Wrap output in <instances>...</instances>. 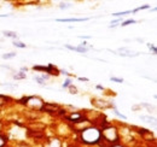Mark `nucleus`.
I'll return each instance as SVG.
<instances>
[{
  "label": "nucleus",
  "instance_id": "obj_1",
  "mask_svg": "<svg viewBox=\"0 0 157 147\" xmlns=\"http://www.w3.org/2000/svg\"><path fill=\"white\" fill-rule=\"evenodd\" d=\"M100 136L101 133L97 128H86L81 133V139L85 144L92 145V144H97L100 141Z\"/></svg>",
  "mask_w": 157,
  "mask_h": 147
},
{
  "label": "nucleus",
  "instance_id": "obj_2",
  "mask_svg": "<svg viewBox=\"0 0 157 147\" xmlns=\"http://www.w3.org/2000/svg\"><path fill=\"white\" fill-rule=\"evenodd\" d=\"M101 138L109 142H116L118 139V135H117V130L113 127H109V128H105L103 130V135Z\"/></svg>",
  "mask_w": 157,
  "mask_h": 147
},
{
  "label": "nucleus",
  "instance_id": "obj_3",
  "mask_svg": "<svg viewBox=\"0 0 157 147\" xmlns=\"http://www.w3.org/2000/svg\"><path fill=\"white\" fill-rule=\"evenodd\" d=\"M25 104L28 106H30L32 109H38V110H41L42 106H44V103L42 100L38 98V96H30V98H27L25 99Z\"/></svg>",
  "mask_w": 157,
  "mask_h": 147
},
{
  "label": "nucleus",
  "instance_id": "obj_4",
  "mask_svg": "<svg viewBox=\"0 0 157 147\" xmlns=\"http://www.w3.org/2000/svg\"><path fill=\"white\" fill-rule=\"evenodd\" d=\"M121 53H117V55H122V57H137V55H139V53L138 52H132L131 50H128V48H120L118 50Z\"/></svg>",
  "mask_w": 157,
  "mask_h": 147
},
{
  "label": "nucleus",
  "instance_id": "obj_5",
  "mask_svg": "<svg viewBox=\"0 0 157 147\" xmlns=\"http://www.w3.org/2000/svg\"><path fill=\"white\" fill-rule=\"evenodd\" d=\"M46 73L50 74V75H56V76H58L59 75L58 69H57L55 65H52V64H50V65L46 66Z\"/></svg>",
  "mask_w": 157,
  "mask_h": 147
},
{
  "label": "nucleus",
  "instance_id": "obj_6",
  "mask_svg": "<svg viewBox=\"0 0 157 147\" xmlns=\"http://www.w3.org/2000/svg\"><path fill=\"white\" fill-rule=\"evenodd\" d=\"M68 119L71 122H82V116L80 113H73L70 117H68Z\"/></svg>",
  "mask_w": 157,
  "mask_h": 147
},
{
  "label": "nucleus",
  "instance_id": "obj_7",
  "mask_svg": "<svg viewBox=\"0 0 157 147\" xmlns=\"http://www.w3.org/2000/svg\"><path fill=\"white\" fill-rule=\"evenodd\" d=\"M90 18H62L57 19V22H85L88 21Z\"/></svg>",
  "mask_w": 157,
  "mask_h": 147
},
{
  "label": "nucleus",
  "instance_id": "obj_8",
  "mask_svg": "<svg viewBox=\"0 0 157 147\" xmlns=\"http://www.w3.org/2000/svg\"><path fill=\"white\" fill-rule=\"evenodd\" d=\"M2 34L6 37H12V39H17V37H18V35H17L15 32H10V30H4Z\"/></svg>",
  "mask_w": 157,
  "mask_h": 147
},
{
  "label": "nucleus",
  "instance_id": "obj_9",
  "mask_svg": "<svg viewBox=\"0 0 157 147\" xmlns=\"http://www.w3.org/2000/svg\"><path fill=\"white\" fill-rule=\"evenodd\" d=\"M140 118H141V119H145L147 123H154V124L156 123V122H155V121H156L155 117H151V116H140Z\"/></svg>",
  "mask_w": 157,
  "mask_h": 147
},
{
  "label": "nucleus",
  "instance_id": "obj_10",
  "mask_svg": "<svg viewBox=\"0 0 157 147\" xmlns=\"http://www.w3.org/2000/svg\"><path fill=\"white\" fill-rule=\"evenodd\" d=\"M133 23H137V21L136 19H127V21L121 23V27H126V25H129V24H133Z\"/></svg>",
  "mask_w": 157,
  "mask_h": 147
},
{
  "label": "nucleus",
  "instance_id": "obj_11",
  "mask_svg": "<svg viewBox=\"0 0 157 147\" xmlns=\"http://www.w3.org/2000/svg\"><path fill=\"white\" fill-rule=\"evenodd\" d=\"M128 13H132V11H123V12H116V13H113V16L115 17H122L124 15H128Z\"/></svg>",
  "mask_w": 157,
  "mask_h": 147
},
{
  "label": "nucleus",
  "instance_id": "obj_12",
  "mask_svg": "<svg viewBox=\"0 0 157 147\" xmlns=\"http://www.w3.org/2000/svg\"><path fill=\"white\" fill-rule=\"evenodd\" d=\"M7 100H9V98H6V96H4V95H0V107H2V106L7 103Z\"/></svg>",
  "mask_w": 157,
  "mask_h": 147
},
{
  "label": "nucleus",
  "instance_id": "obj_13",
  "mask_svg": "<svg viewBox=\"0 0 157 147\" xmlns=\"http://www.w3.org/2000/svg\"><path fill=\"white\" fill-rule=\"evenodd\" d=\"M143 106H144V107H146V109L149 110V112H150V113H151V112H155V111H156V109H155L154 106H151L150 104H146V103H145V104H143Z\"/></svg>",
  "mask_w": 157,
  "mask_h": 147
},
{
  "label": "nucleus",
  "instance_id": "obj_14",
  "mask_svg": "<svg viewBox=\"0 0 157 147\" xmlns=\"http://www.w3.org/2000/svg\"><path fill=\"white\" fill-rule=\"evenodd\" d=\"M34 80H35V81H36L39 85H42V86L45 85V80H44L41 76H34Z\"/></svg>",
  "mask_w": 157,
  "mask_h": 147
},
{
  "label": "nucleus",
  "instance_id": "obj_15",
  "mask_svg": "<svg viewBox=\"0 0 157 147\" xmlns=\"http://www.w3.org/2000/svg\"><path fill=\"white\" fill-rule=\"evenodd\" d=\"M16 57V52H10V53H6V55H2L4 59H10V58H13Z\"/></svg>",
  "mask_w": 157,
  "mask_h": 147
},
{
  "label": "nucleus",
  "instance_id": "obj_16",
  "mask_svg": "<svg viewBox=\"0 0 157 147\" xmlns=\"http://www.w3.org/2000/svg\"><path fill=\"white\" fill-rule=\"evenodd\" d=\"M25 77H27V76H25V74L24 73H20V74H17V75L13 76L15 80H22V78H25Z\"/></svg>",
  "mask_w": 157,
  "mask_h": 147
},
{
  "label": "nucleus",
  "instance_id": "obj_17",
  "mask_svg": "<svg viewBox=\"0 0 157 147\" xmlns=\"http://www.w3.org/2000/svg\"><path fill=\"white\" fill-rule=\"evenodd\" d=\"M13 45L16 47H20V48H25V43H23L21 41H13Z\"/></svg>",
  "mask_w": 157,
  "mask_h": 147
},
{
  "label": "nucleus",
  "instance_id": "obj_18",
  "mask_svg": "<svg viewBox=\"0 0 157 147\" xmlns=\"http://www.w3.org/2000/svg\"><path fill=\"white\" fill-rule=\"evenodd\" d=\"M149 7H150V5H144V6H140V7H138V9H136V10H133V11H132V13H136V12L140 11V10H145V9H149Z\"/></svg>",
  "mask_w": 157,
  "mask_h": 147
},
{
  "label": "nucleus",
  "instance_id": "obj_19",
  "mask_svg": "<svg viewBox=\"0 0 157 147\" xmlns=\"http://www.w3.org/2000/svg\"><path fill=\"white\" fill-rule=\"evenodd\" d=\"M69 91H70L71 94H78V88H76L75 86H73V85L69 86Z\"/></svg>",
  "mask_w": 157,
  "mask_h": 147
},
{
  "label": "nucleus",
  "instance_id": "obj_20",
  "mask_svg": "<svg viewBox=\"0 0 157 147\" xmlns=\"http://www.w3.org/2000/svg\"><path fill=\"white\" fill-rule=\"evenodd\" d=\"M114 112H115V115H117V116H118V117H120V118H123V119H127V117H126L124 115H122V113H120V112H118V110H117V109H116V107H114Z\"/></svg>",
  "mask_w": 157,
  "mask_h": 147
},
{
  "label": "nucleus",
  "instance_id": "obj_21",
  "mask_svg": "<svg viewBox=\"0 0 157 147\" xmlns=\"http://www.w3.org/2000/svg\"><path fill=\"white\" fill-rule=\"evenodd\" d=\"M147 47L150 48V51H152V53H154V55H156V53H157L156 47H155V46H154L152 43H147Z\"/></svg>",
  "mask_w": 157,
  "mask_h": 147
},
{
  "label": "nucleus",
  "instance_id": "obj_22",
  "mask_svg": "<svg viewBox=\"0 0 157 147\" xmlns=\"http://www.w3.org/2000/svg\"><path fill=\"white\" fill-rule=\"evenodd\" d=\"M70 85H71V80H70V78H67L65 82L63 83V88H68Z\"/></svg>",
  "mask_w": 157,
  "mask_h": 147
},
{
  "label": "nucleus",
  "instance_id": "obj_23",
  "mask_svg": "<svg viewBox=\"0 0 157 147\" xmlns=\"http://www.w3.org/2000/svg\"><path fill=\"white\" fill-rule=\"evenodd\" d=\"M33 69H34V70H38V71H45V73H46V66H39V65H35Z\"/></svg>",
  "mask_w": 157,
  "mask_h": 147
},
{
  "label": "nucleus",
  "instance_id": "obj_24",
  "mask_svg": "<svg viewBox=\"0 0 157 147\" xmlns=\"http://www.w3.org/2000/svg\"><path fill=\"white\" fill-rule=\"evenodd\" d=\"M110 80L114 81V82H116V83H122L123 82V80L122 78H118V77H110Z\"/></svg>",
  "mask_w": 157,
  "mask_h": 147
},
{
  "label": "nucleus",
  "instance_id": "obj_25",
  "mask_svg": "<svg viewBox=\"0 0 157 147\" xmlns=\"http://www.w3.org/2000/svg\"><path fill=\"white\" fill-rule=\"evenodd\" d=\"M70 6H71L70 4H60V5H59L60 9H67V7H70Z\"/></svg>",
  "mask_w": 157,
  "mask_h": 147
},
{
  "label": "nucleus",
  "instance_id": "obj_26",
  "mask_svg": "<svg viewBox=\"0 0 157 147\" xmlns=\"http://www.w3.org/2000/svg\"><path fill=\"white\" fill-rule=\"evenodd\" d=\"M4 144H5V140H4V138H2V136H0V147L4 146Z\"/></svg>",
  "mask_w": 157,
  "mask_h": 147
},
{
  "label": "nucleus",
  "instance_id": "obj_27",
  "mask_svg": "<svg viewBox=\"0 0 157 147\" xmlns=\"http://www.w3.org/2000/svg\"><path fill=\"white\" fill-rule=\"evenodd\" d=\"M78 80L80 81H88V78H86V77H78Z\"/></svg>",
  "mask_w": 157,
  "mask_h": 147
},
{
  "label": "nucleus",
  "instance_id": "obj_28",
  "mask_svg": "<svg viewBox=\"0 0 157 147\" xmlns=\"http://www.w3.org/2000/svg\"><path fill=\"white\" fill-rule=\"evenodd\" d=\"M27 70H28V68H24V66L21 68V71H27Z\"/></svg>",
  "mask_w": 157,
  "mask_h": 147
},
{
  "label": "nucleus",
  "instance_id": "obj_29",
  "mask_svg": "<svg viewBox=\"0 0 157 147\" xmlns=\"http://www.w3.org/2000/svg\"><path fill=\"white\" fill-rule=\"evenodd\" d=\"M60 73H62V74H64V75H69V74L67 73V71H65V70H62V71H60Z\"/></svg>",
  "mask_w": 157,
  "mask_h": 147
},
{
  "label": "nucleus",
  "instance_id": "obj_30",
  "mask_svg": "<svg viewBox=\"0 0 157 147\" xmlns=\"http://www.w3.org/2000/svg\"><path fill=\"white\" fill-rule=\"evenodd\" d=\"M80 39H91V36H80Z\"/></svg>",
  "mask_w": 157,
  "mask_h": 147
},
{
  "label": "nucleus",
  "instance_id": "obj_31",
  "mask_svg": "<svg viewBox=\"0 0 157 147\" xmlns=\"http://www.w3.org/2000/svg\"><path fill=\"white\" fill-rule=\"evenodd\" d=\"M111 147H123V146H121V145H115V146H111Z\"/></svg>",
  "mask_w": 157,
  "mask_h": 147
}]
</instances>
